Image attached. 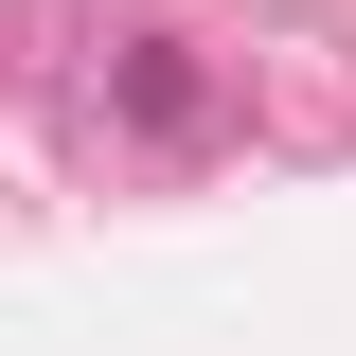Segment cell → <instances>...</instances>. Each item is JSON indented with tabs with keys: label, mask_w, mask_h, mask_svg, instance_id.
Returning <instances> with one entry per match:
<instances>
[{
	"label": "cell",
	"mask_w": 356,
	"mask_h": 356,
	"mask_svg": "<svg viewBox=\"0 0 356 356\" xmlns=\"http://www.w3.org/2000/svg\"><path fill=\"white\" fill-rule=\"evenodd\" d=\"M125 107H143V125H161V143L196 125V72H178V36H143V54H125Z\"/></svg>",
	"instance_id": "cell-1"
}]
</instances>
